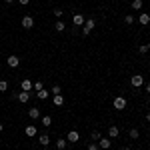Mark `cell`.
Masks as SVG:
<instances>
[{
	"mask_svg": "<svg viewBox=\"0 0 150 150\" xmlns=\"http://www.w3.org/2000/svg\"><path fill=\"white\" fill-rule=\"evenodd\" d=\"M112 108L114 110H124L126 108V98L124 96H116L114 100H112Z\"/></svg>",
	"mask_w": 150,
	"mask_h": 150,
	"instance_id": "obj_1",
	"label": "cell"
},
{
	"mask_svg": "<svg viewBox=\"0 0 150 150\" xmlns=\"http://www.w3.org/2000/svg\"><path fill=\"white\" fill-rule=\"evenodd\" d=\"M94 26H96V20H94V18H88V20L84 22V26H82V34L88 36V34L94 30Z\"/></svg>",
	"mask_w": 150,
	"mask_h": 150,
	"instance_id": "obj_2",
	"label": "cell"
},
{
	"mask_svg": "<svg viewBox=\"0 0 150 150\" xmlns=\"http://www.w3.org/2000/svg\"><path fill=\"white\" fill-rule=\"evenodd\" d=\"M130 84H132V88L144 86V76H142V74H132V76H130Z\"/></svg>",
	"mask_w": 150,
	"mask_h": 150,
	"instance_id": "obj_3",
	"label": "cell"
},
{
	"mask_svg": "<svg viewBox=\"0 0 150 150\" xmlns=\"http://www.w3.org/2000/svg\"><path fill=\"white\" fill-rule=\"evenodd\" d=\"M6 64H8L10 68H18V66H20V58L16 56V54H10V56L6 58Z\"/></svg>",
	"mask_w": 150,
	"mask_h": 150,
	"instance_id": "obj_4",
	"label": "cell"
},
{
	"mask_svg": "<svg viewBox=\"0 0 150 150\" xmlns=\"http://www.w3.org/2000/svg\"><path fill=\"white\" fill-rule=\"evenodd\" d=\"M72 22H74V26H84V22H86V18H84V14L82 12H76L74 16H72Z\"/></svg>",
	"mask_w": 150,
	"mask_h": 150,
	"instance_id": "obj_5",
	"label": "cell"
},
{
	"mask_svg": "<svg viewBox=\"0 0 150 150\" xmlns=\"http://www.w3.org/2000/svg\"><path fill=\"white\" fill-rule=\"evenodd\" d=\"M12 98H16L18 102H22V104H26L28 100H30V92H18V94H12Z\"/></svg>",
	"mask_w": 150,
	"mask_h": 150,
	"instance_id": "obj_6",
	"label": "cell"
},
{
	"mask_svg": "<svg viewBox=\"0 0 150 150\" xmlns=\"http://www.w3.org/2000/svg\"><path fill=\"white\" fill-rule=\"evenodd\" d=\"M22 28H26V30H30V28H34V18L30 16V14H26L22 18Z\"/></svg>",
	"mask_w": 150,
	"mask_h": 150,
	"instance_id": "obj_7",
	"label": "cell"
},
{
	"mask_svg": "<svg viewBox=\"0 0 150 150\" xmlns=\"http://www.w3.org/2000/svg\"><path fill=\"white\" fill-rule=\"evenodd\" d=\"M32 86H34V82L30 80V78H24V80L20 82V88H22L24 92H32Z\"/></svg>",
	"mask_w": 150,
	"mask_h": 150,
	"instance_id": "obj_8",
	"label": "cell"
},
{
	"mask_svg": "<svg viewBox=\"0 0 150 150\" xmlns=\"http://www.w3.org/2000/svg\"><path fill=\"white\" fill-rule=\"evenodd\" d=\"M66 140L72 142V144H74V142H78V140H80V132H78V130H70L68 134H66Z\"/></svg>",
	"mask_w": 150,
	"mask_h": 150,
	"instance_id": "obj_9",
	"label": "cell"
},
{
	"mask_svg": "<svg viewBox=\"0 0 150 150\" xmlns=\"http://www.w3.org/2000/svg\"><path fill=\"white\" fill-rule=\"evenodd\" d=\"M118 134H120V128L116 126V124H112V126H108V138H110V140L118 138Z\"/></svg>",
	"mask_w": 150,
	"mask_h": 150,
	"instance_id": "obj_10",
	"label": "cell"
},
{
	"mask_svg": "<svg viewBox=\"0 0 150 150\" xmlns=\"http://www.w3.org/2000/svg\"><path fill=\"white\" fill-rule=\"evenodd\" d=\"M98 146H100L102 150H108L110 146H112V140L108 138V136H102V138L98 140Z\"/></svg>",
	"mask_w": 150,
	"mask_h": 150,
	"instance_id": "obj_11",
	"label": "cell"
},
{
	"mask_svg": "<svg viewBox=\"0 0 150 150\" xmlns=\"http://www.w3.org/2000/svg\"><path fill=\"white\" fill-rule=\"evenodd\" d=\"M24 134H26V136H30V138H34V136H38V130H36L34 124H28V126L24 128Z\"/></svg>",
	"mask_w": 150,
	"mask_h": 150,
	"instance_id": "obj_12",
	"label": "cell"
},
{
	"mask_svg": "<svg viewBox=\"0 0 150 150\" xmlns=\"http://www.w3.org/2000/svg\"><path fill=\"white\" fill-rule=\"evenodd\" d=\"M28 116H30V118H32V120H38V118H40V108H38V106H32V108H30V110H28Z\"/></svg>",
	"mask_w": 150,
	"mask_h": 150,
	"instance_id": "obj_13",
	"label": "cell"
},
{
	"mask_svg": "<svg viewBox=\"0 0 150 150\" xmlns=\"http://www.w3.org/2000/svg\"><path fill=\"white\" fill-rule=\"evenodd\" d=\"M138 22L142 24V26H148V24H150V14H148V12H142V14L138 16Z\"/></svg>",
	"mask_w": 150,
	"mask_h": 150,
	"instance_id": "obj_14",
	"label": "cell"
},
{
	"mask_svg": "<svg viewBox=\"0 0 150 150\" xmlns=\"http://www.w3.org/2000/svg\"><path fill=\"white\" fill-rule=\"evenodd\" d=\"M38 144H40V146H46V148H48V144H50L48 134H40V136H38Z\"/></svg>",
	"mask_w": 150,
	"mask_h": 150,
	"instance_id": "obj_15",
	"label": "cell"
},
{
	"mask_svg": "<svg viewBox=\"0 0 150 150\" xmlns=\"http://www.w3.org/2000/svg\"><path fill=\"white\" fill-rule=\"evenodd\" d=\"M66 146H68V140L66 138H58L56 140V148L58 150H66Z\"/></svg>",
	"mask_w": 150,
	"mask_h": 150,
	"instance_id": "obj_16",
	"label": "cell"
},
{
	"mask_svg": "<svg viewBox=\"0 0 150 150\" xmlns=\"http://www.w3.org/2000/svg\"><path fill=\"white\" fill-rule=\"evenodd\" d=\"M52 102H54V106H62V104H64V96H62V94H54Z\"/></svg>",
	"mask_w": 150,
	"mask_h": 150,
	"instance_id": "obj_17",
	"label": "cell"
},
{
	"mask_svg": "<svg viewBox=\"0 0 150 150\" xmlns=\"http://www.w3.org/2000/svg\"><path fill=\"white\" fill-rule=\"evenodd\" d=\"M54 30H56V32H64V30H66V24L62 22V20H56V24H54Z\"/></svg>",
	"mask_w": 150,
	"mask_h": 150,
	"instance_id": "obj_18",
	"label": "cell"
},
{
	"mask_svg": "<svg viewBox=\"0 0 150 150\" xmlns=\"http://www.w3.org/2000/svg\"><path fill=\"white\" fill-rule=\"evenodd\" d=\"M128 136H130L132 140H136L140 136V130H138V128H130V130H128Z\"/></svg>",
	"mask_w": 150,
	"mask_h": 150,
	"instance_id": "obj_19",
	"label": "cell"
},
{
	"mask_svg": "<svg viewBox=\"0 0 150 150\" xmlns=\"http://www.w3.org/2000/svg\"><path fill=\"white\" fill-rule=\"evenodd\" d=\"M40 122H42V126L50 128V124H52V118H50V116H40Z\"/></svg>",
	"mask_w": 150,
	"mask_h": 150,
	"instance_id": "obj_20",
	"label": "cell"
},
{
	"mask_svg": "<svg viewBox=\"0 0 150 150\" xmlns=\"http://www.w3.org/2000/svg\"><path fill=\"white\" fill-rule=\"evenodd\" d=\"M48 94H50V92H48L46 88H42V90H38V92H36V96H38L40 100H46V98H48Z\"/></svg>",
	"mask_w": 150,
	"mask_h": 150,
	"instance_id": "obj_21",
	"label": "cell"
},
{
	"mask_svg": "<svg viewBox=\"0 0 150 150\" xmlns=\"http://www.w3.org/2000/svg\"><path fill=\"white\" fill-rule=\"evenodd\" d=\"M132 10H142V0H132Z\"/></svg>",
	"mask_w": 150,
	"mask_h": 150,
	"instance_id": "obj_22",
	"label": "cell"
},
{
	"mask_svg": "<svg viewBox=\"0 0 150 150\" xmlns=\"http://www.w3.org/2000/svg\"><path fill=\"white\" fill-rule=\"evenodd\" d=\"M124 22H126L128 26H132V24L136 22V18H134V16H132V14H126V16H124Z\"/></svg>",
	"mask_w": 150,
	"mask_h": 150,
	"instance_id": "obj_23",
	"label": "cell"
},
{
	"mask_svg": "<svg viewBox=\"0 0 150 150\" xmlns=\"http://www.w3.org/2000/svg\"><path fill=\"white\" fill-rule=\"evenodd\" d=\"M52 14L56 16L58 20H62V16H64V10H62V8H54V10H52Z\"/></svg>",
	"mask_w": 150,
	"mask_h": 150,
	"instance_id": "obj_24",
	"label": "cell"
},
{
	"mask_svg": "<svg viewBox=\"0 0 150 150\" xmlns=\"http://www.w3.org/2000/svg\"><path fill=\"white\" fill-rule=\"evenodd\" d=\"M50 94L54 96V94H62V88H60V84H54L52 88H50Z\"/></svg>",
	"mask_w": 150,
	"mask_h": 150,
	"instance_id": "obj_25",
	"label": "cell"
},
{
	"mask_svg": "<svg viewBox=\"0 0 150 150\" xmlns=\"http://www.w3.org/2000/svg\"><path fill=\"white\" fill-rule=\"evenodd\" d=\"M90 138H92V142H98V140L102 138V134H100V132H98V130H94L92 134H90Z\"/></svg>",
	"mask_w": 150,
	"mask_h": 150,
	"instance_id": "obj_26",
	"label": "cell"
},
{
	"mask_svg": "<svg viewBox=\"0 0 150 150\" xmlns=\"http://www.w3.org/2000/svg\"><path fill=\"white\" fill-rule=\"evenodd\" d=\"M6 90H8V82L0 78V92H6Z\"/></svg>",
	"mask_w": 150,
	"mask_h": 150,
	"instance_id": "obj_27",
	"label": "cell"
},
{
	"mask_svg": "<svg viewBox=\"0 0 150 150\" xmlns=\"http://www.w3.org/2000/svg\"><path fill=\"white\" fill-rule=\"evenodd\" d=\"M148 50H150L148 44H140V48H138V52H140V54H148Z\"/></svg>",
	"mask_w": 150,
	"mask_h": 150,
	"instance_id": "obj_28",
	"label": "cell"
},
{
	"mask_svg": "<svg viewBox=\"0 0 150 150\" xmlns=\"http://www.w3.org/2000/svg\"><path fill=\"white\" fill-rule=\"evenodd\" d=\"M86 150H102V148L98 146V142H90V144H88V148H86Z\"/></svg>",
	"mask_w": 150,
	"mask_h": 150,
	"instance_id": "obj_29",
	"label": "cell"
},
{
	"mask_svg": "<svg viewBox=\"0 0 150 150\" xmlns=\"http://www.w3.org/2000/svg\"><path fill=\"white\" fill-rule=\"evenodd\" d=\"M32 88H34L36 92H38V90H42L44 86H42V82H40V80H36V82H34V86H32Z\"/></svg>",
	"mask_w": 150,
	"mask_h": 150,
	"instance_id": "obj_30",
	"label": "cell"
},
{
	"mask_svg": "<svg viewBox=\"0 0 150 150\" xmlns=\"http://www.w3.org/2000/svg\"><path fill=\"white\" fill-rule=\"evenodd\" d=\"M18 4H22V6H26V4H30V0H18Z\"/></svg>",
	"mask_w": 150,
	"mask_h": 150,
	"instance_id": "obj_31",
	"label": "cell"
},
{
	"mask_svg": "<svg viewBox=\"0 0 150 150\" xmlns=\"http://www.w3.org/2000/svg\"><path fill=\"white\" fill-rule=\"evenodd\" d=\"M144 90H146V92L150 94V82H148V84H146V86H144Z\"/></svg>",
	"mask_w": 150,
	"mask_h": 150,
	"instance_id": "obj_32",
	"label": "cell"
},
{
	"mask_svg": "<svg viewBox=\"0 0 150 150\" xmlns=\"http://www.w3.org/2000/svg\"><path fill=\"white\" fill-rule=\"evenodd\" d=\"M146 122H148V124H150V112H148V114H146Z\"/></svg>",
	"mask_w": 150,
	"mask_h": 150,
	"instance_id": "obj_33",
	"label": "cell"
},
{
	"mask_svg": "<svg viewBox=\"0 0 150 150\" xmlns=\"http://www.w3.org/2000/svg\"><path fill=\"white\" fill-rule=\"evenodd\" d=\"M4 2H6V4H12V2H14V0H4Z\"/></svg>",
	"mask_w": 150,
	"mask_h": 150,
	"instance_id": "obj_34",
	"label": "cell"
},
{
	"mask_svg": "<svg viewBox=\"0 0 150 150\" xmlns=\"http://www.w3.org/2000/svg\"><path fill=\"white\" fill-rule=\"evenodd\" d=\"M2 130H4V126H2V124H0V132H2Z\"/></svg>",
	"mask_w": 150,
	"mask_h": 150,
	"instance_id": "obj_35",
	"label": "cell"
},
{
	"mask_svg": "<svg viewBox=\"0 0 150 150\" xmlns=\"http://www.w3.org/2000/svg\"><path fill=\"white\" fill-rule=\"evenodd\" d=\"M122 150H130V148H128V146H124V148H122Z\"/></svg>",
	"mask_w": 150,
	"mask_h": 150,
	"instance_id": "obj_36",
	"label": "cell"
},
{
	"mask_svg": "<svg viewBox=\"0 0 150 150\" xmlns=\"http://www.w3.org/2000/svg\"><path fill=\"white\" fill-rule=\"evenodd\" d=\"M148 104H150V98H148Z\"/></svg>",
	"mask_w": 150,
	"mask_h": 150,
	"instance_id": "obj_37",
	"label": "cell"
},
{
	"mask_svg": "<svg viewBox=\"0 0 150 150\" xmlns=\"http://www.w3.org/2000/svg\"><path fill=\"white\" fill-rule=\"evenodd\" d=\"M148 48H150V42H148Z\"/></svg>",
	"mask_w": 150,
	"mask_h": 150,
	"instance_id": "obj_38",
	"label": "cell"
},
{
	"mask_svg": "<svg viewBox=\"0 0 150 150\" xmlns=\"http://www.w3.org/2000/svg\"><path fill=\"white\" fill-rule=\"evenodd\" d=\"M0 76H2V74H0Z\"/></svg>",
	"mask_w": 150,
	"mask_h": 150,
	"instance_id": "obj_39",
	"label": "cell"
},
{
	"mask_svg": "<svg viewBox=\"0 0 150 150\" xmlns=\"http://www.w3.org/2000/svg\"><path fill=\"white\" fill-rule=\"evenodd\" d=\"M148 64H150V62H148Z\"/></svg>",
	"mask_w": 150,
	"mask_h": 150,
	"instance_id": "obj_40",
	"label": "cell"
}]
</instances>
